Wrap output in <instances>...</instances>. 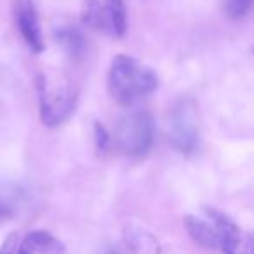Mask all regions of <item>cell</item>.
Returning a JSON list of instances; mask_svg holds the SVG:
<instances>
[{
  "mask_svg": "<svg viewBox=\"0 0 254 254\" xmlns=\"http://www.w3.org/2000/svg\"><path fill=\"white\" fill-rule=\"evenodd\" d=\"M159 87V77L146 64L126 54H119L110 64L108 91L113 101L131 108Z\"/></svg>",
  "mask_w": 254,
  "mask_h": 254,
  "instance_id": "cell-1",
  "label": "cell"
},
{
  "mask_svg": "<svg viewBox=\"0 0 254 254\" xmlns=\"http://www.w3.org/2000/svg\"><path fill=\"white\" fill-rule=\"evenodd\" d=\"M39 105L44 126L56 127L73 113L77 105V91L66 78L40 75Z\"/></svg>",
  "mask_w": 254,
  "mask_h": 254,
  "instance_id": "cell-2",
  "label": "cell"
},
{
  "mask_svg": "<svg viewBox=\"0 0 254 254\" xmlns=\"http://www.w3.org/2000/svg\"><path fill=\"white\" fill-rule=\"evenodd\" d=\"M112 143L124 155L138 157L148 152L153 143V120L145 110H129L119 119Z\"/></svg>",
  "mask_w": 254,
  "mask_h": 254,
  "instance_id": "cell-3",
  "label": "cell"
},
{
  "mask_svg": "<svg viewBox=\"0 0 254 254\" xmlns=\"http://www.w3.org/2000/svg\"><path fill=\"white\" fill-rule=\"evenodd\" d=\"M82 25L110 39H120L127 30L124 0H84L80 9Z\"/></svg>",
  "mask_w": 254,
  "mask_h": 254,
  "instance_id": "cell-4",
  "label": "cell"
},
{
  "mask_svg": "<svg viewBox=\"0 0 254 254\" xmlns=\"http://www.w3.org/2000/svg\"><path fill=\"white\" fill-rule=\"evenodd\" d=\"M169 139L180 152L190 153L198 145V113L191 99H181L169 113Z\"/></svg>",
  "mask_w": 254,
  "mask_h": 254,
  "instance_id": "cell-5",
  "label": "cell"
},
{
  "mask_svg": "<svg viewBox=\"0 0 254 254\" xmlns=\"http://www.w3.org/2000/svg\"><path fill=\"white\" fill-rule=\"evenodd\" d=\"M207 216L216 226L219 237V247L225 254H254L253 239L244 233L232 219L216 209H207Z\"/></svg>",
  "mask_w": 254,
  "mask_h": 254,
  "instance_id": "cell-6",
  "label": "cell"
},
{
  "mask_svg": "<svg viewBox=\"0 0 254 254\" xmlns=\"http://www.w3.org/2000/svg\"><path fill=\"white\" fill-rule=\"evenodd\" d=\"M12 16L26 46L35 53H42L44 37L35 2L33 0H12Z\"/></svg>",
  "mask_w": 254,
  "mask_h": 254,
  "instance_id": "cell-7",
  "label": "cell"
},
{
  "mask_svg": "<svg viewBox=\"0 0 254 254\" xmlns=\"http://www.w3.org/2000/svg\"><path fill=\"white\" fill-rule=\"evenodd\" d=\"M18 254H64V246L47 232H32L21 242Z\"/></svg>",
  "mask_w": 254,
  "mask_h": 254,
  "instance_id": "cell-8",
  "label": "cell"
},
{
  "mask_svg": "<svg viewBox=\"0 0 254 254\" xmlns=\"http://www.w3.org/2000/svg\"><path fill=\"white\" fill-rule=\"evenodd\" d=\"M185 226H187L190 237L195 240L197 244L204 247H219V237L218 232H216V226L212 225L211 219H200L195 218V216H187L185 218Z\"/></svg>",
  "mask_w": 254,
  "mask_h": 254,
  "instance_id": "cell-9",
  "label": "cell"
},
{
  "mask_svg": "<svg viewBox=\"0 0 254 254\" xmlns=\"http://www.w3.org/2000/svg\"><path fill=\"white\" fill-rule=\"evenodd\" d=\"M131 240V247L134 249L136 254H159V246H157V240L152 235L145 232H138L134 235L129 237Z\"/></svg>",
  "mask_w": 254,
  "mask_h": 254,
  "instance_id": "cell-10",
  "label": "cell"
},
{
  "mask_svg": "<svg viewBox=\"0 0 254 254\" xmlns=\"http://www.w3.org/2000/svg\"><path fill=\"white\" fill-rule=\"evenodd\" d=\"M253 7V0H223V12L226 18L239 21L249 14Z\"/></svg>",
  "mask_w": 254,
  "mask_h": 254,
  "instance_id": "cell-11",
  "label": "cell"
},
{
  "mask_svg": "<svg viewBox=\"0 0 254 254\" xmlns=\"http://www.w3.org/2000/svg\"><path fill=\"white\" fill-rule=\"evenodd\" d=\"M60 42L64 46V49L71 54H78L82 49V37L77 30L63 28L60 32Z\"/></svg>",
  "mask_w": 254,
  "mask_h": 254,
  "instance_id": "cell-12",
  "label": "cell"
},
{
  "mask_svg": "<svg viewBox=\"0 0 254 254\" xmlns=\"http://www.w3.org/2000/svg\"><path fill=\"white\" fill-rule=\"evenodd\" d=\"M16 246H18V235L11 233V235L4 240V244L0 246V254H14Z\"/></svg>",
  "mask_w": 254,
  "mask_h": 254,
  "instance_id": "cell-13",
  "label": "cell"
}]
</instances>
